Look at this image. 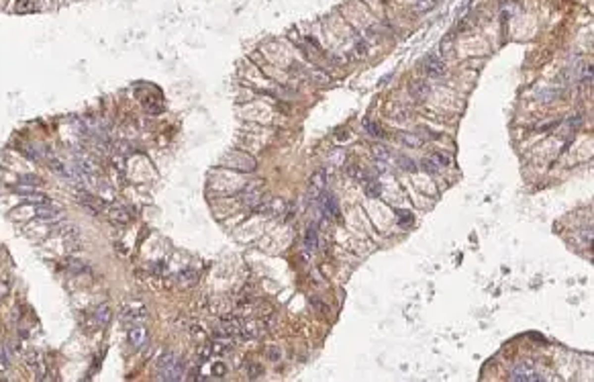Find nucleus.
Returning <instances> with one entry per match:
<instances>
[{"mask_svg": "<svg viewBox=\"0 0 594 382\" xmlns=\"http://www.w3.org/2000/svg\"><path fill=\"white\" fill-rule=\"evenodd\" d=\"M347 174L353 176L355 180H362V182H364V178H366L364 172H362V168H358V165H349V168H347Z\"/></svg>", "mask_w": 594, "mask_h": 382, "instance_id": "7c9ffc66", "label": "nucleus"}, {"mask_svg": "<svg viewBox=\"0 0 594 382\" xmlns=\"http://www.w3.org/2000/svg\"><path fill=\"white\" fill-rule=\"evenodd\" d=\"M374 156H376V160H382V162H386V160L390 158V152H388V147H384V145H378V147L374 149Z\"/></svg>", "mask_w": 594, "mask_h": 382, "instance_id": "cd10ccee", "label": "nucleus"}, {"mask_svg": "<svg viewBox=\"0 0 594 382\" xmlns=\"http://www.w3.org/2000/svg\"><path fill=\"white\" fill-rule=\"evenodd\" d=\"M262 374H264V368H262V366H251V368H249V378H251V380L260 378Z\"/></svg>", "mask_w": 594, "mask_h": 382, "instance_id": "2f4dec72", "label": "nucleus"}, {"mask_svg": "<svg viewBox=\"0 0 594 382\" xmlns=\"http://www.w3.org/2000/svg\"><path fill=\"white\" fill-rule=\"evenodd\" d=\"M145 315H147L145 307H139V309H131V311L127 309L123 317H125L127 321H129V319H131V321H141V319H145Z\"/></svg>", "mask_w": 594, "mask_h": 382, "instance_id": "6ab92c4d", "label": "nucleus"}, {"mask_svg": "<svg viewBox=\"0 0 594 382\" xmlns=\"http://www.w3.org/2000/svg\"><path fill=\"white\" fill-rule=\"evenodd\" d=\"M67 266H70V270H74V272H88V266L80 260H70Z\"/></svg>", "mask_w": 594, "mask_h": 382, "instance_id": "a878e982", "label": "nucleus"}, {"mask_svg": "<svg viewBox=\"0 0 594 382\" xmlns=\"http://www.w3.org/2000/svg\"><path fill=\"white\" fill-rule=\"evenodd\" d=\"M19 182H21V186H31V188H39V186L43 184V180H41L39 176H33V174H23V176H19Z\"/></svg>", "mask_w": 594, "mask_h": 382, "instance_id": "a211bd4d", "label": "nucleus"}, {"mask_svg": "<svg viewBox=\"0 0 594 382\" xmlns=\"http://www.w3.org/2000/svg\"><path fill=\"white\" fill-rule=\"evenodd\" d=\"M211 356H213V345H211V343L200 345V350H198V360H200V362H207Z\"/></svg>", "mask_w": 594, "mask_h": 382, "instance_id": "4be33fe9", "label": "nucleus"}, {"mask_svg": "<svg viewBox=\"0 0 594 382\" xmlns=\"http://www.w3.org/2000/svg\"><path fill=\"white\" fill-rule=\"evenodd\" d=\"M268 356H270V360H280V350H276V347H270L268 350Z\"/></svg>", "mask_w": 594, "mask_h": 382, "instance_id": "72a5a7b5", "label": "nucleus"}, {"mask_svg": "<svg viewBox=\"0 0 594 382\" xmlns=\"http://www.w3.org/2000/svg\"><path fill=\"white\" fill-rule=\"evenodd\" d=\"M180 360H182V358H180L178 354H174V352H167V354H163V356L158 360V372H160V370H167V368L176 366V364H178Z\"/></svg>", "mask_w": 594, "mask_h": 382, "instance_id": "f8f14e48", "label": "nucleus"}, {"mask_svg": "<svg viewBox=\"0 0 594 382\" xmlns=\"http://www.w3.org/2000/svg\"><path fill=\"white\" fill-rule=\"evenodd\" d=\"M364 186H366V192H368L370 196H380V184H378L376 180L364 178Z\"/></svg>", "mask_w": 594, "mask_h": 382, "instance_id": "aec40b11", "label": "nucleus"}, {"mask_svg": "<svg viewBox=\"0 0 594 382\" xmlns=\"http://www.w3.org/2000/svg\"><path fill=\"white\" fill-rule=\"evenodd\" d=\"M110 321V309L108 307H98L96 311H94V323L98 325V327H103V325H107Z\"/></svg>", "mask_w": 594, "mask_h": 382, "instance_id": "4468645a", "label": "nucleus"}, {"mask_svg": "<svg viewBox=\"0 0 594 382\" xmlns=\"http://www.w3.org/2000/svg\"><path fill=\"white\" fill-rule=\"evenodd\" d=\"M319 207H321V213H325V215H331V217H337L339 215V205H337V198L333 196V194H329V192H321L319 196Z\"/></svg>", "mask_w": 594, "mask_h": 382, "instance_id": "39448f33", "label": "nucleus"}, {"mask_svg": "<svg viewBox=\"0 0 594 382\" xmlns=\"http://www.w3.org/2000/svg\"><path fill=\"white\" fill-rule=\"evenodd\" d=\"M325 172L321 170V172H317L315 176H313V180H311V188H313V194H315V198L323 192V184H325Z\"/></svg>", "mask_w": 594, "mask_h": 382, "instance_id": "f3484780", "label": "nucleus"}, {"mask_svg": "<svg viewBox=\"0 0 594 382\" xmlns=\"http://www.w3.org/2000/svg\"><path fill=\"white\" fill-rule=\"evenodd\" d=\"M162 109H163L162 103H154V101H147V103H145V110H147L149 114H158V112H162Z\"/></svg>", "mask_w": 594, "mask_h": 382, "instance_id": "393cba45", "label": "nucleus"}, {"mask_svg": "<svg viewBox=\"0 0 594 382\" xmlns=\"http://www.w3.org/2000/svg\"><path fill=\"white\" fill-rule=\"evenodd\" d=\"M129 343H131L133 350H139V347H143L147 343V331H145V327L137 325V327L129 329Z\"/></svg>", "mask_w": 594, "mask_h": 382, "instance_id": "6e6552de", "label": "nucleus"}, {"mask_svg": "<svg viewBox=\"0 0 594 382\" xmlns=\"http://www.w3.org/2000/svg\"><path fill=\"white\" fill-rule=\"evenodd\" d=\"M508 380H513V382H537V380H543V376L533 368V362H525V364H519V366H515L511 372H508Z\"/></svg>", "mask_w": 594, "mask_h": 382, "instance_id": "f257e3e1", "label": "nucleus"}, {"mask_svg": "<svg viewBox=\"0 0 594 382\" xmlns=\"http://www.w3.org/2000/svg\"><path fill=\"white\" fill-rule=\"evenodd\" d=\"M364 129H366V133L368 135H372V137H378V139H382L386 133L382 131V127L378 125V123H374V121H370V119H366L364 121Z\"/></svg>", "mask_w": 594, "mask_h": 382, "instance_id": "dca6fc26", "label": "nucleus"}, {"mask_svg": "<svg viewBox=\"0 0 594 382\" xmlns=\"http://www.w3.org/2000/svg\"><path fill=\"white\" fill-rule=\"evenodd\" d=\"M400 143L406 145V147H419V145L425 143V137H423L421 133H415V131L402 133V135H400Z\"/></svg>", "mask_w": 594, "mask_h": 382, "instance_id": "9b49d317", "label": "nucleus"}, {"mask_svg": "<svg viewBox=\"0 0 594 382\" xmlns=\"http://www.w3.org/2000/svg\"><path fill=\"white\" fill-rule=\"evenodd\" d=\"M319 245V235H317V227L315 225H309L307 233H304V247H307L309 252H315Z\"/></svg>", "mask_w": 594, "mask_h": 382, "instance_id": "ddd939ff", "label": "nucleus"}, {"mask_svg": "<svg viewBox=\"0 0 594 382\" xmlns=\"http://www.w3.org/2000/svg\"><path fill=\"white\" fill-rule=\"evenodd\" d=\"M396 217H398V223H400V225H406V223H411V221H413L411 211H396Z\"/></svg>", "mask_w": 594, "mask_h": 382, "instance_id": "c85d7f7f", "label": "nucleus"}, {"mask_svg": "<svg viewBox=\"0 0 594 382\" xmlns=\"http://www.w3.org/2000/svg\"><path fill=\"white\" fill-rule=\"evenodd\" d=\"M223 165H229V168H235V170H243V172H253L256 170V160L247 154L231 152L223 158Z\"/></svg>", "mask_w": 594, "mask_h": 382, "instance_id": "f03ea898", "label": "nucleus"}, {"mask_svg": "<svg viewBox=\"0 0 594 382\" xmlns=\"http://www.w3.org/2000/svg\"><path fill=\"white\" fill-rule=\"evenodd\" d=\"M435 4H437V0H419V2H417V10H419V12H427V10H431Z\"/></svg>", "mask_w": 594, "mask_h": 382, "instance_id": "b1692460", "label": "nucleus"}, {"mask_svg": "<svg viewBox=\"0 0 594 382\" xmlns=\"http://www.w3.org/2000/svg\"><path fill=\"white\" fill-rule=\"evenodd\" d=\"M37 219H41V221H59L61 219V209L59 207H54L52 203H49V207L47 205H41L39 209H37Z\"/></svg>", "mask_w": 594, "mask_h": 382, "instance_id": "0eeeda50", "label": "nucleus"}, {"mask_svg": "<svg viewBox=\"0 0 594 382\" xmlns=\"http://www.w3.org/2000/svg\"><path fill=\"white\" fill-rule=\"evenodd\" d=\"M423 72L429 78H441V76H445V63L437 55H427L423 59Z\"/></svg>", "mask_w": 594, "mask_h": 382, "instance_id": "7ed1b4c3", "label": "nucleus"}, {"mask_svg": "<svg viewBox=\"0 0 594 382\" xmlns=\"http://www.w3.org/2000/svg\"><path fill=\"white\" fill-rule=\"evenodd\" d=\"M241 325H243L241 319L227 315V317L220 321V325H218V333H223V335H237V333H239V329H241Z\"/></svg>", "mask_w": 594, "mask_h": 382, "instance_id": "423d86ee", "label": "nucleus"}, {"mask_svg": "<svg viewBox=\"0 0 594 382\" xmlns=\"http://www.w3.org/2000/svg\"><path fill=\"white\" fill-rule=\"evenodd\" d=\"M35 6V0H19L16 2V12H29Z\"/></svg>", "mask_w": 594, "mask_h": 382, "instance_id": "5701e85b", "label": "nucleus"}, {"mask_svg": "<svg viewBox=\"0 0 594 382\" xmlns=\"http://www.w3.org/2000/svg\"><path fill=\"white\" fill-rule=\"evenodd\" d=\"M19 194H21L23 201L29 203V205H37V207H41V205H47V203H49L47 194L37 192L35 188H31V186H19Z\"/></svg>", "mask_w": 594, "mask_h": 382, "instance_id": "20e7f679", "label": "nucleus"}, {"mask_svg": "<svg viewBox=\"0 0 594 382\" xmlns=\"http://www.w3.org/2000/svg\"><path fill=\"white\" fill-rule=\"evenodd\" d=\"M110 221L112 223H118V225H127L131 221V215L125 211V209H112L110 211Z\"/></svg>", "mask_w": 594, "mask_h": 382, "instance_id": "2eb2a0df", "label": "nucleus"}, {"mask_svg": "<svg viewBox=\"0 0 594 382\" xmlns=\"http://www.w3.org/2000/svg\"><path fill=\"white\" fill-rule=\"evenodd\" d=\"M225 372H227V368L223 366V364H215V366H213V374L215 376H223Z\"/></svg>", "mask_w": 594, "mask_h": 382, "instance_id": "473e14b6", "label": "nucleus"}, {"mask_svg": "<svg viewBox=\"0 0 594 382\" xmlns=\"http://www.w3.org/2000/svg\"><path fill=\"white\" fill-rule=\"evenodd\" d=\"M423 168H425V170H427L429 174H437V172L441 170L439 165H437V162H435V160H433L431 156H429V158H425V160H423Z\"/></svg>", "mask_w": 594, "mask_h": 382, "instance_id": "412c9836", "label": "nucleus"}, {"mask_svg": "<svg viewBox=\"0 0 594 382\" xmlns=\"http://www.w3.org/2000/svg\"><path fill=\"white\" fill-rule=\"evenodd\" d=\"M182 374H184V362L180 360L176 366H172V368H167V370H160V380H165V382H174V380H180L182 378Z\"/></svg>", "mask_w": 594, "mask_h": 382, "instance_id": "9d476101", "label": "nucleus"}, {"mask_svg": "<svg viewBox=\"0 0 594 382\" xmlns=\"http://www.w3.org/2000/svg\"><path fill=\"white\" fill-rule=\"evenodd\" d=\"M211 345H213V352L215 354H227V352H231V347H233V339H231V335L216 333V337H215V341Z\"/></svg>", "mask_w": 594, "mask_h": 382, "instance_id": "1a4fd4ad", "label": "nucleus"}, {"mask_svg": "<svg viewBox=\"0 0 594 382\" xmlns=\"http://www.w3.org/2000/svg\"><path fill=\"white\" fill-rule=\"evenodd\" d=\"M398 162H400V165L404 170H409V172H417V165H415V162L411 160V158H404V156H400L398 158Z\"/></svg>", "mask_w": 594, "mask_h": 382, "instance_id": "bb28decb", "label": "nucleus"}, {"mask_svg": "<svg viewBox=\"0 0 594 382\" xmlns=\"http://www.w3.org/2000/svg\"><path fill=\"white\" fill-rule=\"evenodd\" d=\"M431 158L437 162L439 168H445V165H449V158L445 154H431Z\"/></svg>", "mask_w": 594, "mask_h": 382, "instance_id": "c756f323", "label": "nucleus"}]
</instances>
